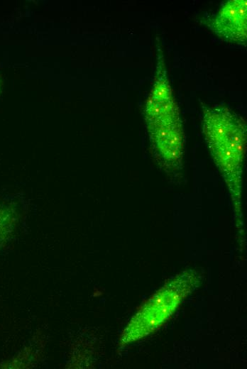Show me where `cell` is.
I'll return each instance as SVG.
<instances>
[{
  "label": "cell",
  "instance_id": "obj_1",
  "mask_svg": "<svg viewBox=\"0 0 247 369\" xmlns=\"http://www.w3.org/2000/svg\"><path fill=\"white\" fill-rule=\"evenodd\" d=\"M203 130L209 150L232 196L239 197L246 145L243 121L226 108L212 107L205 111Z\"/></svg>",
  "mask_w": 247,
  "mask_h": 369
},
{
  "label": "cell",
  "instance_id": "obj_2",
  "mask_svg": "<svg viewBox=\"0 0 247 369\" xmlns=\"http://www.w3.org/2000/svg\"><path fill=\"white\" fill-rule=\"evenodd\" d=\"M197 275L192 271L175 276L141 305L123 331L119 340L128 344L154 332L171 317L182 300L196 287Z\"/></svg>",
  "mask_w": 247,
  "mask_h": 369
},
{
  "label": "cell",
  "instance_id": "obj_3",
  "mask_svg": "<svg viewBox=\"0 0 247 369\" xmlns=\"http://www.w3.org/2000/svg\"><path fill=\"white\" fill-rule=\"evenodd\" d=\"M211 29L222 39L237 43L246 40V1H228L211 21Z\"/></svg>",
  "mask_w": 247,
  "mask_h": 369
},
{
  "label": "cell",
  "instance_id": "obj_4",
  "mask_svg": "<svg viewBox=\"0 0 247 369\" xmlns=\"http://www.w3.org/2000/svg\"><path fill=\"white\" fill-rule=\"evenodd\" d=\"M155 151L165 162L176 163L182 157L183 132L180 120L148 127Z\"/></svg>",
  "mask_w": 247,
  "mask_h": 369
},
{
  "label": "cell",
  "instance_id": "obj_5",
  "mask_svg": "<svg viewBox=\"0 0 247 369\" xmlns=\"http://www.w3.org/2000/svg\"><path fill=\"white\" fill-rule=\"evenodd\" d=\"M17 223L18 216L15 208L0 202V250L12 238Z\"/></svg>",
  "mask_w": 247,
  "mask_h": 369
},
{
  "label": "cell",
  "instance_id": "obj_6",
  "mask_svg": "<svg viewBox=\"0 0 247 369\" xmlns=\"http://www.w3.org/2000/svg\"><path fill=\"white\" fill-rule=\"evenodd\" d=\"M150 95L159 99H168L172 98L171 87L167 77L163 56L161 52L158 54L155 82Z\"/></svg>",
  "mask_w": 247,
  "mask_h": 369
}]
</instances>
